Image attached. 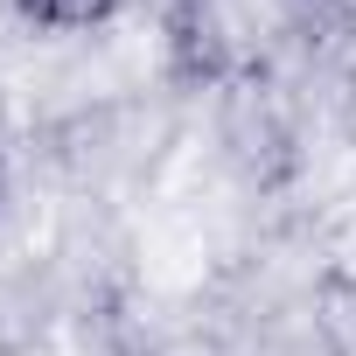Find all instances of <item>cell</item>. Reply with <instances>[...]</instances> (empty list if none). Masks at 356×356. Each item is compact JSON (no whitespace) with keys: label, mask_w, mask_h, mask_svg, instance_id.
Here are the masks:
<instances>
[{"label":"cell","mask_w":356,"mask_h":356,"mask_svg":"<svg viewBox=\"0 0 356 356\" xmlns=\"http://www.w3.org/2000/svg\"><path fill=\"white\" fill-rule=\"evenodd\" d=\"M0 8H15V15H35V22H42V0H0Z\"/></svg>","instance_id":"3"},{"label":"cell","mask_w":356,"mask_h":356,"mask_svg":"<svg viewBox=\"0 0 356 356\" xmlns=\"http://www.w3.org/2000/svg\"><path fill=\"white\" fill-rule=\"evenodd\" d=\"M126 15V0H42V29H70V35H98Z\"/></svg>","instance_id":"1"},{"label":"cell","mask_w":356,"mask_h":356,"mask_svg":"<svg viewBox=\"0 0 356 356\" xmlns=\"http://www.w3.org/2000/svg\"><path fill=\"white\" fill-rule=\"evenodd\" d=\"M15 203V161H8V140H0V210Z\"/></svg>","instance_id":"2"}]
</instances>
